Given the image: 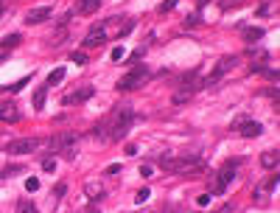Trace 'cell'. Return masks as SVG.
<instances>
[{"mask_svg":"<svg viewBox=\"0 0 280 213\" xmlns=\"http://www.w3.org/2000/svg\"><path fill=\"white\" fill-rule=\"evenodd\" d=\"M244 39H246V45L261 42L263 39V28H244Z\"/></svg>","mask_w":280,"mask_h":213,"instance_id":"16","label":"cell"},{"mask_svg":"<svg viewBox=\"0 0 280 213\" xmlns=\"http://www.w3.org/2000/svg\"><path fill=\"white\" fill-rule=\"evenodd\" d=\"M238 166H241V160H230V163H224V168L219 171V179H216V191H219V194H222V191L235 179V171H238Z\"/></svg>","mask_w":280,"mask_h":213,"instance_id":"6","label":"cell"},{"mask_svg":"<svg viewBox=\"0 0 280 213\" xmlns=\"http://www.w3.org/2000/svg\"><path fill=\"white\" fill-rule=\"evenodd\" d=\"M112 59H115V62L123 59V48H121V45H118V48H112Z\"/></svg>","mask_w":280,"mask_h":213,"instance_id":"28","label":"cell"},{"mask_svg":"<svg viewBox=\"0 0 280 213\" xmlns=\"http://www.w3.org/2000/svg\"><path fill=\"white\" fill-rule=\"evenodd\" d=\"M104 39H107V28H104V25H95V28H90L87 37H84V48H98Z\"/></svg>","mask_w":280,"mask_h":213,"instance_id":"9","label":"cell"},{"mask_svg":"<svg viewBox=\"0 0 280 213\" xmlns=\"http://www.w3.org/2000/svg\"><path fill=\"white\" fill-rule=\"evenodd\" d=\"M90 96H93V87H81V90H76V93L65 96V104L70 107V104H78V101H87Z\"/></svg>","mask_w":280,"mask_h":213,"instance_id":"14","label":"cell"},{"mask_svg":"<svg viewBox=\"0 0 280 213\" xmlns=\"http://www.w3.org/2000/svg\"><path fill=\"white\" fill-rule=\"evenodd\" d=\"M25 84H28V76H25V78H20L17 84H9V90H11V93H20V90L25 87Z\"/></svg>","mask_w":280,"mask_h":213,"instance_id":"23","label":"cell"},{"mask_svg":"<svg viewBox=\"0 0 280 213\" xmlns=\"http://www.w3.org/2000/svg\"><path fill=\"white\" fill-rule=\"evenodd\" d=\"M101 9V0H78V11L81 14H95Z\"/></svg>","mask_w":280,"mask_h":213,"instance_id":"15","label":"cell"},{"mask_svg":"<svg viewBox=\"0 0 280 213\" xmlns=\"http://www.w3.org/2000/svg\"><path fill=\"white\" fill-rule=\"evenodd\" d=\"M84 194H87L93 202H98V199H104V196H107V188H104L101 182H95V179H93V182H87V185H84Z\"/></svg>","mask_w":280,"mask_h":213,"instance_id":"11","label":"cell"},{"mask_svg":"<svg viewBox=\"0 0 280 213\" xmlns=\"http://www.w3.org/2000/svg\"><path fill=\"white\" fill-rule=\"evenodd\" d=\"M238 65V56H224L222 62L216 65V70H213V76L210 78H205V84H213V81H219V78L227 73V70H233V67Z\"/></svg>","mask_w":280,"mask_h":213,"instance_id":"7","label":"cell"},{"mask_svg":"<svg viewBox=\"0 0 280 213\" xmlns=\"http://www.w3.org/2000/svg\"><path fill=\"white\" fill-rule=\"evenodd\" d=\"M37 188H39V179H25V191H37Z\"/></svg>","mask_w":280,"mask_h":213,"instance_id":"27","label":"cell"},{"mask_svg":"<svg viewBox=\"0 0 280 213\" xmlns=\"http://www.w3.org/2000/svg\"><path fill=\"white\" fill-rule=\"evenodd\" d=\"M17 213H34V205H31V202H20Z\"/></svg>","mask_w":280,"mask_h":213,"instance_id":"25","label":"cell"},{"mask_svg":"<svg viewBox=\"0 0 280 213\" xmlns=\"http://www.w3.org/2000/svg\"><path fill=\"white\" fill-rule=\"evenodd\" d=\"M118 171H121V166H118V163H112V166L107 168V174H118Z\"/></svg>","mask_w":280,"mask_h":213,"instance_id":"33","label":"cell"},{"mask_svg":"<svg viewBox=\"0 0 280 213\" xmlns=\"http://www.w3.org/2000/svg\"><path fill=\"white\" fill-rule=\"evenodd\" d=\"M179 0H166V3H163V6H160V11H163V14H166V11H171L174 9V6H177Z\"/></svg>","mask_w":280,"mask_h":213,"instance_id":"26","label":"cell"},{"mask_svg":"<svg viewBox=\"0 0 280 213\" xmlns=\"http://www.w3.org/2000/svg\"><path fill=\"white\" fill-rule=\"evenodd\" d=\"M20 42H22V34H20V31H14V34H6V37L0 39V45H3L6 51H9V48H14V45H20Z\"/></svg>","mask_w":280,"mask_h":213,"instance_id":"17","label":"cell"},{"mask_svg":"<svg viewBox=\"0 0 280 213\" xmlns=\"http://www.w3.org/2000/svg\"><path fill=\"white\" fill-rule=\"evenodd\" d=\"M39 149H42V140H39V137H20V140H14V143L6 146L9 155H31V152H39Z\"/></svg>","mask_w":280,"mask_h":213,"instance_id":"5","label":"cell"},{"mask_svg":"<svg viewBox=\"0 0 280 213\" xmlns=\"http://www.w3.org/2000/svg\"><path fill=\"white\" fill-rule=\"evenodd\" d=\"M160 166L166 168V171H171V174H190V171H196V168H202L199 157L196 155H171V152H166V155L160 157Z\"/></svg>","mask_w":280,"mask_h":213,"instance_id":"2","label":"cell"},{"mask_svg":"<svg viewBox=\"0 0 280 213\" xmlns=\"http://www.w3.org/2000/svg\"><path fill=\"white\" fill-rule=\"evenodd\" d=\"M149 196H151V194H149V188H143V191H140V194H137V202H146V199H149Z\"/></svg>","mask_w":280,"mask_h":213,"instance_id":"31","label":"cell"},{"mask_svg":"<svg viewBox=\"0 0 280 213\" xmlns=\"http://www.w3.org/2000/svg\"><path fill=\"white\" fill-rule=\"evenodd\" d=\"M0 14H3V0H0Z\"/></svg>","mask_w":280,"mask_h":213,"instance_id":"38","label":"cell"},{"mask_svg":"<svg viewBox=\"0 0 280 213\" xmlns=\"http://www.w3.org/2000/svg\"><path fill=\"white\" fill-rule=\"evenodd\" d=\"M235 129L244 135V137H258V135H263V123H258V121H246V118H241V121H235Z\"/></svg>","mask_w":280,"mask_h":213,"instance_id":"8","label":"cell"},{"mask_svg":"<svg viewBox=\"0 0 280 213\" xmlns=\"http://www.w3.org/2000/svg\"><path fill=\"white\" fill-rule=\"evenodd\" d=\"M20 121V110L14 107V104H0V123H17Z\"/></svg>","mask_w":280,"mask_h":213,"instance_id":"10","label":"cell"},{"mask_svg":"<svg viewBox=\"0 0 280 213\" xmlns=\"http://www.w3.org/2000/svg\"><path fill=\"white\" fill-rule=\"evenodd\" d=\"M45 98H48V84H42V87L34 93V107H37V110H42V107H45Z\"/></svg>","mask_w":280,"mask_h":213,"instance_id":"18","label":"cell"},{"mask_svg":"<svg viewBox=\"0 0 280 213\" xmlns=\"http://www.w3.org/2000/svg\"><path fill=\"white\" fill-rule=\"evenodd\" d=\"M149 78H151V70H149V67H146V65H134L132 70H129V73L121 78V81H118V90H121V93L137 90V87H143Z\"/></svg>","mask_w":280,"mask_h":213,"instance_id":"4","label":"cell"},{"mask_svg":"<svg viewBox=\"0 0 280 213\" xmlns=\"http://www.w3.org/2000/svg\"><path fill=\"white\" fill-rule=\"evenodd\" d=\"M278 163H280V152H278V149H269V152L261 155V166H263V168H278Z\"/></svg>","mask_w":280,"mask_h":213,"instance_id":"13","label":"cell"},{"mask_svg":"<svg viewBox=\"0 0 280 213\" xmlns=\"http://www.w3.org/2000/svg\"><path fill=\"white\" fill-rule=\"evenodd\" d=\"M134 121V110L132 104H118L115 110H112V115L107 118V121H101L95 129H93V135L98 137V140H107V143H115V140H121V137H126V132H129V123Z\"/></svg>","mask_w":280,"mask_h":213,"instance_id":"1","label":"cell"},{"mask_svg":"<svg viewBox=\"0 0 280 213\" xmlns=\"http://www.w3.org/2000/svg\"><path fill=\"white\" fill-rule=\"evenodd\" d=\"M22 171H25L22 166H9V168H3V171H0V177H14V174H22Z\"/></svg>","mask_w":280,"mask_h":213,"instance_id":"21","label":"cell"},{"mask_svg":"<svg viewBox=\"0 0 280 213\" xmlns=\"http://www.w3.org/2000/svg\"><path fill=\"white\" fill-rule=\"evenodd\" d=\"M3 62H6V56H0V65H3Z\"/></svg>","mask_w":280,"mask_h":213,"instance_id":"37","label":"cell"},{"mask_svg":"<svg viewBox=\"0 0 280 213\" xmlns=\"http://www.w3.org/2000/svg\"><path fill=\"white\" fill-rule=\"evenodd\" d=\"M185 25H188V28H190V25H199V17H196V14H190L188 20H185Z\"/></svg>","mask_w":280,"mask_h":213,"instance_id":"30","label":"cell"},{"mask_svg":"<svg viewBox=\"0 0 280 213\" xmlns=\"http://www.w3.org/2000/svg\"><path fill=\"white\" fill-rule=\"evenodd\" d=\"M207 3H210V0H199V9H202V6H207Z\"/></svg>","mask_w":280,"mask_h":213,"instance_id":"35","label":"cell"},{"mask_svg":"<svg viewBox=\"0 0 280 213\" xmlns=\"http://www.w3.org/2000/svg\"><path fill=\"white\" fill-rule=\"evenodd\" d=\"M78 140H81V135H76V132H59L51 137V152L54 155H65L67 160H73L78 152Z\"/></svg>","mask_w":280,"mask_h":213,"instance_id":"3","label":"cell"},{"mask_svg":"<svg viewBox=\"0 0 280 213\" xmlns=\"http://www.w3.org/2000/svg\"><path fill=\"white\" fill-rule=\"evenodd\" d=\"M59 81H65V70H62V67L51 70V76H48V87H54V84H59Z\"/></svg>","mask_w":280,"mask_h":213,"instance_id":"20","label":"cell"},{"mask_svg":"<svg viewBox=\"0 0 280 213\" xmlns=\"http://www.w3.org/2000/svg\"><path fill=\"white\" fill-rule=\"evenodd\" d=\"M219 213H230V208H224V211H219Z\"/></svg>","mask_w":280,"mask_h":213,"instance_id":"36","label":"cell"},{"mask_svg":"<svg viewBox=\"0 0 280 213\" xmlns=\"http://www.w3.org/2000/svg\"><path fill=\"white\" fill-rule=\"evenodd\" d=\"M81 213H98V211H95V208H87V211H81Z\"/></svg>","mask_w":280,"mask_h":213,"instance_id":"34","label":"cell"},{"mask_svg":"<svg viewBox=\"0 0 280 213\" xmlns=\"http://www.w3.org/2000/svg\"><path fill=\"white\" fill-rule=\"evenodd\" d=\"M65 191H67V185L65 182H59V185H54V196L59 199V196H65Z\"/></svg>","mask_w":280,"mask_h":213,"instance_id":"24","label":"cell"},{"mask_svg":"<svg viewBox=\"0 0 280 213\" xmlns=\"http://www.w3.org/2000/svg\"><path fill=\"white\" fill-rule=\"evenodd\" d=\"M190 98H193V93H190V90H182V87H179L177 93H174V104H177V107H179V104H188Z\"/></svg>","mask_w":280,"mask_h":213,"instance_id":"19","label":"cell"},{"mask_svg":"<svg viewBox=\"0 0 280 213\" xmlns=\"http://www.w3.org/2000/svg\"><path fill=\"white\" fill-rule=\"evenodd\" d=\"M54 166H56V163L51 160V157H45V160H42V168H45V171H54Z\"/></svg>","mask_w":280,"mask_h":213,"instance_id":"29","label":"cell"},{"mask_svg":"<svg viewBox=\"0 0 280 213\" xmlns=\"http://www.w3.org/2000/svg\"><path fill=\"white\" fill-rule=\"evenodd\" d=\"M238 3H244V0H224L222 6H224V9H230V6H238Z\"/></svg>","mask_w":280,"mask_h":213,"instance_id":"32","label":"cell"},{"mask_svg":"<svg viewBox=\"0 0 280 213\" xmlns=\"http://www.w3.org/2000/svg\"><path fill=\"white\" fill-rule=\"evenodd\" d=\"M70 59H73L76 65H87V54H84V51H73V54H70Z\"/></svg>","mask_w":280,"mask_h":213,"instance_id":"22","label":"cell"},{"mask_svg":"<svg viewBox=\"0 0 280 213\" xmlns=\"http://www.w3.org/2000/svg\"><path fill=\"white\" fill-rule=\"evenodd\" d=\"M48 14H51V9H48V6H39V9H31L28 14H25V22H28V25H37V22L48 20Z\"/></svg>","mask_w":280,"mask_h":213,"instance_id":"12","label":"cell"}]
</instances>
